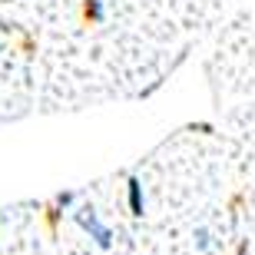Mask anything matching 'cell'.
<instances>
[{
	"label": "cell",
	"instance_id": "obj_5",
	"mask_svg": "<svg viewBox=\"0 0 255 255\" xmlns=\"http://www.w3.org/2000/svg\"><path fill=\"white\" fill-rule=\"evenodd\" d=\"M57 206H60V209L73 206V192H60V196H57Z\"/></svg>",
	"mask_w": 255,
	"mask_h": 255
},
{
	"label": "cell",
	"instance_id": "obj_4",
	"mask_svg": "<svg viewBox=\"0 0 255 255\" xmlns=\"http://www.w3.org/2000/svg\"><path fill=\"white\" fill-rule=\"evenodd\" d=\"M196 246L202 249V252L209 249V229H196Z\"/></svg>",
	"mask_w": 255,
	"mask_h": 255
},
{
	"label": "cell",
	"instance_id": "obj_2",
	"mask_svg": "<svg viewBox=\"0 0 255 255\" xmlns=\"http://www.w3.org/2000/svg\"><path fill=\"white\" fill-rule=\"evenodd\" d=\"M126 202H129V212H132V216L142 219V212H146V196H142L139 176H129V179H126Z\"/></svg>",
	"mask_w": 255,
	"mask_h": 255
},
{
	"label": "cell",
	"instance_id": "obj_3",
	"mask_svg": "<svg viewBox=\"0 0 255 255\" xmlns=\"http://www.w3.org/2000/svg\"><path fill=\"white\" fill-rule=\"evenodd\" d=\"M86 17L93 20V23H103V3H100V0H90V3H86Z\"/></svg>",
	"mask_w": 255,
	"mask_h": 255
},
{
	"label": "cell",
	"instance_id": "obj_1",
	"mask_svg": "<svg viewBox=\"0 0 255 255\" xmlns=\"http://www.w3.org/2000/svg\"><path fill=\"white\" fill-rule=\"evenodd\" d=\"M73 219H76V226L83 229V232L93 239L100 249H110V246H113V229H110L103 219L96 216V209H93V206H83L80 212H73Z\"/></svg>",
	"mask_w": 255,
	"mask_h": 255
}]
</instances>
